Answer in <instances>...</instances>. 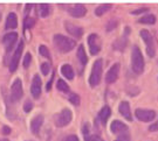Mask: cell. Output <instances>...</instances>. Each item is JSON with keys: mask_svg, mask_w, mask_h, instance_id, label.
Masks as SVG:
<instances>
[{"mask_svg": "<svg viewBox=\"0 0 158 141\" xmlns=\"http://www.w3.org/2000/svg\"><path fill=\"white\" fill-rule=\"evenodd\" d=\"M85 141H104L100 135H88L85 136Z\"/></svg>", "mask_w": 158, "mask_h": 141, "instance_id": "cell-33", "label": "cell"}, {"mask_svg": "<svg viewBox=\"0 0 158 141\" xmlns=\"http://www.w3.org/2000/svg\"><path fill=\"white\" fill-rule=\"evenodd\" d=\"M31 93L34 99H38L41 95V78L39 77V75H35L33 77L31 85Z\"/></svg>", "mask_w": 158, "mask_h": 141, "instance_id": "cell-13", "label": "cell"}, {"mask_svg": "<svg viewBox=\"0 0 158 141\" xmlns=\"http://www.w3.org/2000/svg\"><path fill=\"white\" fill-rule=\"evenodd\" d=\"M110 116H111V108L108 106V105H104L101 108L100 113H98V119L101 120L102 124L106 125V123H107V120L109 119Z\"/></svg>", "mask_w": 158, "mask_h": 141, "instance_id": "cell-19", "label": "cell"}, {"mask_svg": "<svg viewBox=\"0 0 158 141\" xmlns=\"http://www.w3.org/2000/svg\"><path fill=\"white\" fill-rule=\"evenodd\" d=\"M131 68L134 72L138 75L144 71V57L137 45H134L131 51Z\"/></svg>", "mask_w": 158, "mask_h": 141, "instance_id": "cell-2", "label": "cell"}, {"mask_svg": "<svg viewBox=\"0 0 158 141\" xmlns=\"http://www.w3.org/2000/svg\"><path fill=\"white\" fill-rule=\"evenodd\" d=\"M18 27V17L15 13H10L6 18V29H15Z\"/></svg>", "mask_w": 158, "mask_h": 141, "instance_id": "cell-18", "label": "cell"}, {"mask_svg": "<svg viewBox=\"0 0 158 141\" xmlns=\"http://www.w3.org/2000/svg\"><path fill=\"white\" fill-rule=\"evenodd\" d=\"M17 40H18V33H15V32L7 33V34L4 35V37H2V43L5 45V49L7 53L13 49V47L15 45Z\"/></svg>", "mask_w": 158, "mask_h": 141, "instance_id": "cell-12", "label": "cell"}, {"mask_svg": "<svg viewBox=\"0 0 158 141\" xmlns=\"http://www.w3.org/2000/svg\"><path fill=\"white\" fill-rule=\"evenodd\" d=\"M63 141H80V140L76 135H68L63 139Z\"/></svg>", "mask_w": 158, "mask_h": 141, "instance_id": "cell-38", "label": "cell"}, {"mask_svg": "<svg viewBox=\"0 0 158 141\" xmlns=\"http://www.w3.org/2000/svg\"><path fill=\"white\" fill-rule=\"evenodd\" d=\"M32 62V54L31 53H27L25 57H23V68L27 69L29 67V64Z\"/></svg>", "mask_w": 158, "mask_h": 141, "instance_id": "cell-29", "label": "cell"}, {"mask_svg": "<svg viewBox=\"0 0 158 141\" xmlns=\"http://www.w3.org/2000/svg\"><path fill=\"white\" fill-rule=\"evenodd\" d=\"M110 130L113 132L114 134H116V135H123V134H128V126L124 124V123H122V121H119V120H114L111 125H110Z\"/></svg>", "mask_w": 158, "mask_h": 141, "instance_id": "cell-11", "label": "cell"}, {"mask_svg": "<svg viewBox=\"0 0 158 141\" xmlns=\"http://www.w3.org/2000/svg\"><path fill=\"white\" fill-rule=\"evenodd\" d=\"M39 53H40V55H42V56L46 57V58H51L49 50H48V48H47L45 45H41L39 47Z\"/></svg>", "mask_w": 158, "mask_h": 141, "instance_id": "cell-28", "label": "cell"}, {"mask_svg": "<svg viewBox=\"0 0 158 141\" xmlns=\"http://www.w3.org/2000/svg\"><path fill=\"white\" fill-rule=\"evenodd\" d=\"M118 111H119V113L123 116V118H125L127 120H129V121L132 120V117H131V110H130V105L128 102L123 100V102L119 103Z\"/></svg>", "mask_w": 158, "mask_h": 141, "instance_id": "cell-17", "label": "cell"}, {"mask_svg": "<svg viewBox=\"0 0 158 141\" xmlns=\"http://www.w3.org/2000/svg\"><path fill=\"white\" fill-rule=\"evenodd\" d=\"M138 22L145 23V25H153L156 22V17L153 14H148V15H144L141 19H138Z\"/></svg>", "mask_w": 158, "mask_h": 141, "instance_id": "cell-22", "label": "cell"}, {"mask_svg": "<svg viewBox=\"0 0 158 141\" xmlns=\"http://www.w3.org/2000/svg\"><path fill=\"white\" fill-rule=\"evenodd\" d=\"M69 102L72 103L73 105H75V106H79L80 102H81V98H80V96L76 95V93H70V96H69Z\"/></svg>", "mask_w": 158, "mask_h": 141, "instance_id": "cell-27", "label": "cell"}, {"mask_svg": "<svg viewBox=\"0 0 158 141\" xmlns=\"http://www.w3.org/2000/svg\"><path fill=\"white\" fill-rule=\"evenodd\" d=\"M135 116L138 120H141L143 123H149L155 119L156 112L153 110H147V108H137L135 111Z\"/></svg>", "mask_w": 158, "mask_h": 141, "instance_id": "cell-7", "label": "cell"}, {"mask_svg": "<svg viewBox=\"0 0 158 141\" xmlns=\"http://www.w3.org/2000/svg\"><path fill=\"white\" fill-rule=\"evenodd\" d=\"M147 11H148L147 7H143V8H139V10L132 11V12H131V14H134V15H137V14H142V13H144V12H147Z\"/></svg>", "mask_w": 158, "mask_h": 141, "instance_id": "cell-37", "label": "cell"}, {"mask_svg": "<svg viewBox=\"0 0 158 141\" xmlns=\"http://www.w3.org/2000/svg\"><path fill=\"white\" fill-rule=\"evenodd\" d=\"M77 58L80 60V62L82 65H85L87 62H88V57H87V54H85V47L83 45H79V49H77Z\"/></svg>", "mask_w": 158, "mask_h": 141, "instance_id": "cell-21", "label": "cell"}, {"mask_svg": "<svg viewBox=\"0 0 158 141\" xmlns=\"http://www.w3.org/2000/svg\"><path fill=\"white\" fill-rule=\"evenodd\" d=\"M23 96V82L20 78H17L11 86V100L13 103L20 100Z\"/></svg>", "mask_w": 158, "mask_h": 141, "instance_id": "cell-5", "label": "cell"}, {"mask_svg": "<svg viewBox=\"0 0 158 141\" xmlns=\"http://www.w3.org/2000/svg\"><path fill=\"white\" fill-rule=\"evenodd\" d=\"M102 68H103L102 58L96 60L94 65H93V69H91L90 77H89V84H90L91 88H95V86L100 84L102 78Z\"/></svg>", "mask_w": 158, "mask_h": 141, "instance_id": "cell-3", "label": "cell"}, {"mask_svg": "<svg viewBox=\"0 0 158 141\" xmlns=\"http://www.w3.org/2000/svg\"><path fill=\"white\" fill-rule=\"evenodd\" d=\"M11 127H8V126H2V128H1V133L4 134V135H8V134H11Z\"/></svg>", "mask_w": 158, "mask_h": 141, "instance_id": "cell-34", "label": "cell"}, {"mask_svg": "<svg viewBox=\"0 0 158 141\" xmlns=\"http://www.w3.org/2000/svg\"><path fill=\"white\" fill-rule=\"evenodd\" d=\"M64 28H66V30L69 34L75 36V37H77V39H80L83 35V29L79 27V26H76V25H74V23L69 22V21L64 22Z\"/></svg>", "mask_w": 158, "mask_h": 141, "instance_id": "cell-14", "label": "cell"}, {"mask_svg": "<svg viewBox=\"0 0 158 141\" xmlns=\"http://www.w3.org/2000/svg\"><path fill=\"white\" fill-rule=\"evenodd\" d=\"M33 102H31V100H26L25 104H23V111L26 113H29L32 110H33Z\"/></svg>", "mask_w": 158, "mask_h": 141, "instance_id": "cell-31", "label": "cell"}, {"mask_svg": "<svg viewBox=\"0 0 158 141\" xmlns=\"http://www.w3.org/2000/svg\"><path fill=\"white\" fill-rule=\"evenodd\" d=\"M69 13H70L72 17H74V18H82L85 15L87 8H85V6L82 5V4H76V5L73 6V7L69 10Z\"/></svg>", "mask_w": 158, "mask_h": 141, "instance_id": "cell-16", "label": "cell"}, {"mask_svg": "<svg viewBox=\"0 0 158 141\" xmlns=\"http://www.w3.org/2000/svg\"><path fill=\"white\" fill-rule=\"evenodd\" d=\"M61 73H62L67 79H69V80H72V79L74 78V76H75L74 70L70 64H63L62 67H61Z\"/></svg>", "mask_w": 158, "mask_h": 141, "instance_id": "cell-20", "label": "cell"}, {"mask_svg": "<svg viewBox=\"0 0 158 141\" xmlns=\"http://www.w3.org/2000/svg\"><path fill=\"white\" fill-rule=\"evenodd\" d=\"M0 141H8L7 139H0Z\"/></svg>", "mask_w": 158, "mask_h": 141, "instance_id": "cell-42", "label": "cell"}, {"mask_svg": "<svg viewBox=\"0 0 158 141\" xmlns=\"http://www.w3.org/2000/svg\"><path fill=\"white\" fill-rule=\"evenodd\" d=\"M117 25H118V21L117 20H111V21H109V23L107 25V30L108 32H110V30H113L117 27Z\"/></svg>", "mask_w": 158, "mask_h": 141, "instance_id": "cell-32", "label": "cell"}, {"mask_svg": "<svg viewBox=\"0 0 158 141\" xmlns=\"http://www.w3.org/2000/svg\"><path fill=\"white\" fill-rule=\"evenodd\" d=\"M54 45L57 49L62 53H68V51L73 50L76 47V41L70 37H67L62 34H56L54 35Z\"/></svg>", "mask_w": 158, "mask_h": 141, "instance_id": "cell-1", "label": "cell"}, {"mask_svg": "<svg viewBox=\"0 0 158 141\" xmlns=\"http://www.w3.org/2000/svg\"><path fill=\"white\" fill-rule=\"evenodd\" d=\"M82 133H83V135H85V136H88V135H89V124H85V126H83Z\"/></svg>", "mask_w": 158, "mask_h": 141, "instance_id": "cell-39", "label": "cell"}, {"mask_svg": "<svg viewBox=\"0 0 158 141\" xmlns=\"http://www.w3.org/2000/svg\"><path fill=\"white\" fill-rule=\"evenodd\" d=\"M149 131H150V132H157L158 131V120L156 121V123H153V124L150 125Z\"/></svg>", "mask_w": 158, "mask_h": 141, "instance_id": "cell-36", "label": "cell"}, {"mask_svg": "<svg viewBox=\"0 0 158 141\" xmlns=\"http://www.w3.org/2000/svg\"><path fill=\"white\" fill-rule=\"evenodd\" d=\"M88 45H89V51L91 55H96L101 50V40L97 34H90L88 36Z\"/></svg>", "mask_w": 158, "mask_h": 141, "instance_id": "cell-8", "label": "cell"}, {"mask_svg": "<svg viewBox=\"0 0 158 141\" xmlns=\"http://www.w3.org/2000/svg\"><path fill=\"white\" fill-rule=\"evenodd\" d=\"M39 13L41 18H46L49 14V5L47 4H40L39 5Z\"/></svg>", "mask_w": 158, "mask_h": 141, "instance_id": "cell-25", "label": "cell"}, {"mask_svg": "<svg viewBox=\"0 0 158 141\" xmlns=\"http://www.w3.org/2000/svg\"><path fill=\"white\" fill-rule=\"evenodd\" d=\"M41 72H42V75L47 76L48 73L51 72V64L47 62L42 63V64H41Z\"/></svg>", "mask_w": 158, "mask_h": 141, "instance_id": "cell-30", "label": "cell"}, {"mask_svg": "<svg viewBox=\"0 0 158 141\" xmlns=\"http://www.w3.org/2000/svg\"><path fill=\"white\" fill-rule=\"evenodd\" d=\"M115 141H130L129 133H128V134H123V135H119Z\"/></svg>", "mask_w": 158, "mask_h": 141, "instance_id": "cell-35", "label": "cell"}, {"mask_svg": "<svg viewBox=\"0 0 158 141\" xmlns=\"http://www.w3.org/2000/svg\"><path fill=\"white\" fill-rule=\"evenodd\" d=\"M42 124H44V116H42V114L35 116V117L32 119V121H31V131H32V133L35 134V135L39 134L40 128H41Z\"/></svg>", "mask_w": 158, "mask_h": 141, "instance_id": "cell-15", "label": "cell"}, {"mask_svg": "<svg viewBox=\"0 0 158 141\" xmlns=\"http://www.w3.org/2000/svg\"><path fill=\"white\" fill-rule=\"evenodd\" d=\"M111 8V5L110 4H104V5H100L97 8H95V15L97 17H102L106 12H108Z\"/></svg>", "mask_w": 158, "mask_h": 141, "instance_id": "cell-23", "label": "cell"}, {"mask_svg": "<svg viewBox=\"0 0 158 141\" xmlns=\"http://www.w3.org/2000/svg\"><path fill=\"white\" fill-rule=\"evenodd\" d=\"M23 42L20 41V43L18 45L17 49H15L13 56H12L11 63H10V71L11 72H14L17 70L18 65H19V61H20V56L23 54Z\"/></svg>", "mask_w": 158, "mask_h": 141, "instance_id": "cell-9", "label": "cell"}, {"mask_svg": "<svg viewBox=\"0 0 158 141\" xmlns=\"http://www.w3.org/2000/svg\"><path fill=\"white\" fill-rule=\"evenodd\" d=\"M56 88H57V90L61 91V92H63V93H69V91H70V89H69L68 84L64 82V80H63V79H57Z\"/></svg>", "mask_w": 158, "mask_h": 141, "instance_id": "cell-24", "label": "cell"}, {"mask_svg": "<svg viewBox=\"0 0 158 141\" xmlns=\"http://www.w3.org/2000/svg\"><path fill=\"white\" fill-rule=\"evenodd\" d=\"M31 8H32V5H26V13L28 11H31Z\"/></svg>", "mask_w": 158, "mask_h": 141, "instance_id": "cell-41", "label": "cell"}, {"mask_svg": "<svg viewBox=\"0 0 158 141\" xmlns=\"http://www.w3.org/2000/svg\"><path fill=\"white\" fill-rule=\"evenodd\" d=\"M139 35H141V37L145 42V45H147L148 55L150 57H153L156 55V48H155V41H153L151 33L149 30H147V29H142L141 32H139Z\"/></svg>", "mask_w": 158, "mask_h": 141, "instance_id": "cell-4", "label": "cell"}, {"mask_svg": "<svg viewBox=\"0 0 158 141\" xmlns=\"http://www.w3.org/2000/svg\"><path fill=\"white\" fill-rule=\"evenodd\" d=\"M119 69H121L119 63H115L114 65H111V68L108 70L107 75H106V82H107L108 84H113V83H115L117 80Z\"/></svg>", "mask_w": 158, "mask_h": 141, "instance_id": "cell-10", "label": "cell"}, {"mask_svg": "<svg viewBox=\"0 0 158 141\" xmlns=\"http://www.w3.org/2000/svg\"><path fill=\"white\" fill-rule=\"evenodd\" d=\"M53 79H54V73L52 75V78H51V80L47 83V85H46V89H47V91H49L52 89V83H53Z\"/></svg>", "mask_w": 158, "mask_h": 141, "instance_id": "cell-40", "label": "cell"}, {"mask_svg": "<svg viewBox=\"0 0 158 141\" xmlns=\"http://www.w3.org/2000/svg\"><path fill=\"white\" fill-rule=\"evenodd\" d=\"M73 119V113L69 108H63L61 112L59 113L56 118H55V125L57 127H64L67 126Z\"/></svg>", "mask_w": 158, "mask_h": 141, "instance_id": "cell-6", "label": "cell"}, {"mask_svg": "<svg viewBox=\"0 0 158 141\" xmlns=\"http://www.w3.org/2000/svg\"><path fill=\"white\" fill-rule=\"evenodd\" d=\"M0 20H1V12H0Z\"/></svg>", "mask_w": 158, "mask_h": 141, "instance_id": "cell-43", "label": "cell"}, {"mask_svg": "<svg viewBox=\"0 0 158 141\" xmlns=\"http://www.w3.org/2000/svg\"><path fill=\"white\" fill-rule=\"evenodd\" d=\"M34 25H35V19L34 18L27 17L25 19V21H23V27H25V29L32 28V27H34Z\"/></svg>", "mask_w": 158, "mask_h": 141, "instance_id": "cell-26", "label": "cell"}]
</instances>
